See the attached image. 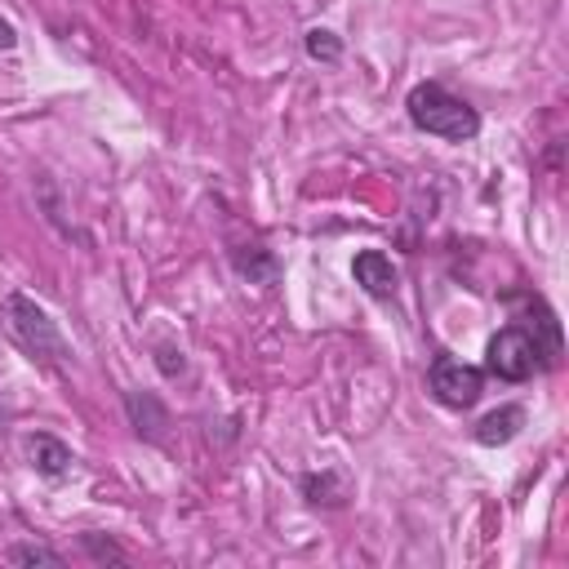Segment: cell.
Masks as SVG:
<instances>
[{"mask_svg":"<svg viewBox=\"0 0 569 569\" xmlns=\"http://www.w3.org/2000/svg\"><path fill=\"white\" fill-rule=\"evenodd\" d=\"M405 111H409L413 129H422L431 138H445V142H471L480 133V111L467 98L436 84V80L413 84L409 98H405Z\"/></svg>","mask_w":569,"mask_h":569,"instance_id":"obj_1","label":"cell"},{"mask_svg":"<svg viewBox=\"0 0 569 569\" xmlns=\"http://www.w3.org/2000/svg\"><path fill=\"white\" fill-rule=\"evenodd\" d=\"M0 325L4 333L18 342L22 356H31L36 365H62L67 360V338L58 333L53 316L22 289H9L0 298Z\"/></svg>","mask_w":569,"mask_h":569,"instance_id":"obj_2","label":"cell"},{"mask_svg":"<svg viewBox=\"0 0 569 569\" xmlns=\"http://www.w3.org/2000/svg\"><path fill=\"white\" fill-rule=\"evenodd\" d=\"M427 387L445 409H471L485 391V373L458 356H436L427 369Z\"/></svg>","mask_w":569,"mask_h":569,"instance_id":"obj_3","label":"cell"},{"mask_svg":"<svg viewBox=\"0 0 569 569\" xmlns=\"http://www.w3.org/2000/svg\"><path fill=\"white\" fill-rule=\"evenodd\" d=\"M351 280H356L369 298H378V302L396 298V289H400V271H396V262H391L382 249H360V253L351 258Z\"/></svg>","mask_w":569,"mask_h":569,"instance_id":"obj_4","label":"cell"},{"mask_svg":"<svg viewBox=\"0 0 569 569\" xmlns=\"http://www.w3.org/2000/svg\"><path fill=\"white\" fill-rule=\"evenodd\" d=\"M27 458H31V467H36L44 480H62V476L76 467L71 445H62V440L49 436V431H36V436L27 440Z\"/></svg>","mask_w":569,"mask_h":569,"instance_id":"obj_5","label":"cell"},{"mask_svg":"<svg viewBox=\"0 0 569 569\" xmlns=\"http://www.w3.org/2000/svg\"><path fill=\"white\" fill-rule=\"evenodd\" d=\"M124 409H129V422H133V431L138 436H147V440H164V427H169V409L151 396V391H124Z\"/></svg>","mask_w":569,"mask_h":569,"instance_id":"obj_6","label":"cell"},{"mask_svg":"<svg viewBox=\"0 0 569 569\" xmlns=\"http://www.w3.org/2000/svg\"><path fill=\"white\" fill-rule=\"evenodd\" d=\"M520 427H525V409H520V405H502V409H493V413H485V418L476 422V445L498 449V445L516 440Z\"/></svg>","mask_w":569,"mask_h":569,"instance_id":"obj_7","label":"cell"},{"mask_svg":"<svg viewBox=\"0 0 569 569\" xmlns=\"http://www.w3.org/2000/svg\"><path fill=\"white\" fill-rule=\"evenodd\" d=\"M298 489H302V498L311 502V507H338L342 498H347V485L333 476V471H311V476H302L298 480Z\"/></svg>","mask_w":569,"mask_h":569,"instance_id":"obj_8","label":"cell"},{"mask_svg":"<svg viewBox=\"0 0 569 569\" xmlns=\"http://www.w3.org/2000/svg\"><path fill=\"white\" fill-rule=\"evenodd\" d=\"M236 271L249 276V280H258V284H271L276 280V258L262 244H249V253L236 249Z\"/></svg>","mask_w":569,"mask_h":569,"instance_id":"obj_9","label":"cell"},{"mask_svg":"<svg viewBox=\"0 0 569 569\" xmlns=\"http://www.w3.org/2000/svg\"><path fill=\"white\" fill-rule=\"evenodd\" d=\"M302 49H307L311 62H325V67H333V62L342 58V40H338L329 27H311V31L302 36Z\"/></svg>","mask_w":569,"mask_h":569,"instance_id":"obj_10","label":"cell"},{"mask_svg":"<svg viewBox=\"0 0 569 569\" xmlns=\"http://www.w3.org/2000/svg\"><path fill=\"white\" fill-rule=\"evenodd\" d=\"M9 560L13 565H62V551H53L44 542H13L9 547Z\"/></svg>","mask_w":569,"mask_h":569,"instance_id":"obj_11","label":"cell"},{"mask_svg":"<svg viewBox=\"0 0 569 569\" xmlns=\"http://www.w3.org/2000/svg\"><path fill=\"white\" fill-rule=\"evenodd\" d=\"M84 551H89L93 560H116V565H129V551H124V547H116L111 538L102 542L98 533H84Z\"/></svg>","mask_w":569,"mask_h":569,"instance_id":"obj_12","label":"cell"},{"mask_svg":"<svg viewBox=\"0 0 569 569\" xmlns=\"http://www.w3.org/2000/svg\"><path fill=\"white\" fill-rule=\"evenodd\" d=\"M156 365H160V373H164V378L187 373V360H182V351H173V347H156Z\"/></svg>","mask_w":569,"mask_h":569,"instance_id":"obj_13","label":"cell"},{"mask_svg":"<svg viewBox=\"0 0 569 569\" xmlns=\"http://www.w3.org/2000/svg\"><path fill=\"white\" fill-rule=\"evenodd\" d=\"M13 44H18V31H13V22L0 18V49H13Z\"/></svg>","mask_w":569,"mask_h":569,"instance_id":"obj_14","label":"cell"}]
</instances>
